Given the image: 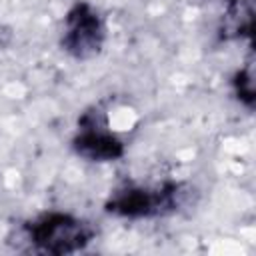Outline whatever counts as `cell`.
<instances>
[{
    "label": "cell",
    "mask_w": 256,
    "mask_h": 256,
    "mask_svg": "<svg viewBox=\"0 0 256 256\" xmlns=\"http://www.w3.org/2000/svg\"><path fill=\"white\" fill-rule=\"evenodd\" d=\"M30 246L44 254L64 256L84 250L92 238L94 228L84 218L66 212H46L24 226Z\"/></svg>",
    "instance_id": "6da1fadb"
},
{
    "label": "cell",
    "mask_w": 256,
    "mask_h": 256,
    "mask_svg": "<svg viewBox=\"0 0 256 256\" xmlns=\"http://www.w3.org/2000/svg\"><path fill=\"white\" fill-rule=\"evenodd\" d=\"M186 186L164 182L156 186H124L112 192L106 212L120 218H154L178 210L186 200Z\"/></svg>",
    "instance_id": "7a4b0ae2"
},
{
    "label": "cell",
    "mask_w": 256,
    "mask_h": 256,
    "mask_svg": "<svg viewBox=\"0 0 256 256\" xmlns=\"http://www.w3.org/2000/svg\"><path fill=\"white\" fill-rule=\"evenodd\" d=\"M104 22L88 2H76L66 12L62 48L70 56L78 60L96 56L104 44Z\"/></svg>",
    "instance_id": "3957f363"
},
{
    "label": "cell",
    "mask_w": 256,
    "mask_h": 256,
    "mask_svg": "<svg viewBox=\"0 0 256 256\" xmlns=\"http://www.w3.org/2000/svg\"><path fill=\"white\" fill-rule=\"evenodd\" d=\"M72 146L78 156L90 162H112L124 154L122 140L108 128V122L100 110L82 114Z\"/></svg>",
    "instance_id": "277c9868"
},
{
    "label": "cell",
    "mask_w": 256,
    "mask_h": 256,
    "mask_svg": "<svg viewBox=\"0 0 256 256\" xmlns=\"http://www.w3.org/2000/svg\"><path fill=\"white\" fill-rule=\"evenodd\" d=\"M254 32V0H226L218 24V36L224 42L252 40Z\"/></svg>",
    "instance_id": "5b68a950"
},
{
    "label": "cell",
    "mask_w": 256,
    "mask_h": 256,
    "mask_svg": "<svg viewBox=\"0 0 256 256\" xmlns=\"http://www.w3.org/2000/svg\"><path fill=\"white\" fill-rule=\"evenodd\" d=\"M232 88H234V94L236 98L248 108L252 110L254 108V74H252V66H244L240 68L234 78H232Z\"/></svg>",
    "instance_id": "8992f818"
}]
</instances>
